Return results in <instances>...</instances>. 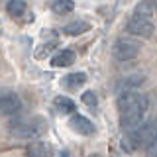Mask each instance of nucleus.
<instances>
[{"mask_svg":"<svg viewBox=\"0 0 157 157\" xmlns=\"http://www.w3.org/2000/svg\"><path fill=\"white\" fill-rule=\"evenodd\" d=\"M147 96L140 92H122L118 96V108H120V124L130 134L141 128V122L147 112Z\"/></svg>","mask_w":157,"mask_h":157,"instance_id":"1","label":"nucleus"},{"mask_svg":"<svg viewBox=\"0 0 157 157\" xmlns=\"http://www.w3.org/2000/svg\"><path fill=\"white\" fill-rule=\"evenodd\" d=\"M10 130L16 137H29V140H37L39 136L45 132V120L43 118H20V120L10 124Z\"/></svg>","mask_w":157,"mask_h":157,"instance_id":"2","label":"nucleus"},{"mask_svg":"<svg viewBox=\"0 0 157 157\" xmlns=\"http://www.w3.org/2000/svg\"><path fill=\"white\" fill-rule=\"evenodd\" d=\"M140 41H136V39L132 37H120L118 41L114 43V57L118 61H134V59L140 55Z\"/></svg>","mask_w":157,"mask_h":157,"instance_id":"3","label":"nucleus"},{"mask_svg":"<svg viewBox=\"0 0 157 157\" xmlns=\"http://www.w3.org/2000/svg\"><path fill=\"white\" fill-rule=\"evenodd\" d=\"M126 32L130 33V36H136V37H141V39H149V37H153L155 26H153L151 20L132 16L128 20V24H126Z\"/></svg>","mask_w":157,"mask_h":157,"instance_id":"4","label":"nucleus"},{"mask_svg":"<svg viewBox=\"0 0 157 157\" xmlns=\"http://www.w3.org/2000/svg\"><path fill=\"white\" fill-rule=\"evenodd\" d=\"M22 110V100L14 90H0V116H14Z\"/></svg>","mask_w":157,"mask_h":157,"instance_id":"5","label":"nucleus"},{"mask_svg":"<svg viewBox=\"0 0 157 157\" xmlns=\"http://www.w3.org/2000/svg\"><path fill=\"white\" fill-rule=\"evenodd\" d=\"M141 145L145 147V157H157V128L153 124L140 128Z\"/></svg>","mask_w":157,"mask_h":157,"instance_id":"6","label":"nucleus"},{"mask_svg":"<svg viewBox=\"0 0 157 157\" xmlns=\"http://www.w3.org/2000/svg\"><path fill=\"white\" fill-rule=\"evenodd\" d=\"M69 126H71V130H75L77 134H82V136L94 134V124L82 114H75L71 120H69Z\"/></svg>","mask_w":157,"mask_h":157,"instance_id":"7","label":"nucleus"},{"mask_svg":"<svg viewBox=\"0 0 157 157\" xmlns=\"http://www.w3.org/2000/svg\"><path fill=\"white\" fill-rule=\"evenodd\" d=\"M75 51L73 49H61L59 53H55V55L51 57V67H69L75 63Z\"/></svg>","mask_w":157,"mask_h":157,"instance_id":"8","label":"nucleus"},{"mask_svg":"<svg viewBox=\"0 0 157 157\" xmlns=\"http://www.w3.org/2000/svg\"><path fill=\"white\" fill-rule=\"evenodd\" d=\"M145 82V77L144 75H130L126 78H122V82L118 85V88H120L122 92H134L137 86H141Z\"/></svg>","mask_w":157,"mask_h":157,"instance_id":"9","label":"nucleus"},{"mask_svg":"<svg viewBox=\"0 0 157 157\" xmlns=\"http://www.w3.org/2000/svg\"><path fill=\"white\" fill-rule=\"evenodd\" d=\"M88 29H90V24H88V22L77 20V22L67 24V26L63 28V33H65V36H81V33L88 32Z\"/></svg>","mask_w":157,"mask_h":157,"instance_id":"10","label":"nucleus"},{"mask_svg":"<svg viewBox=\"0 0 157 157\" xmlns=\"http://www.w3.org/2000/svg\"><path fill=\"white\" fill-rule=\"evenodd\" d=\"M28 155H29V157H51V151L47 149L45 144L33 140L32 144L28 145Z\"/></svg>","mask_w":157,"mask_h":157,"instance_id":"11","label":"nucleus"},{"mask_svg":"<svg viewBox=\"0 0 157 157\" xmlns=\"http://www.w3.org/2000/svg\"><path fill=\"white\" fill-rule=\"evenodd\" d=\"M55 108L61 112V114H73V112L77 110L75 102H73L69 96H57L55 98Z\"/></svg>","mask_w":157,"mask_h":157,"instance_id":"12","label":"nucleus"},{"mask_svg":"<svg viewBox=\"0 0 157 157\" xmlns=\"http://www.w3.org/2000/svg\"><path fill=\"white\" fill-rule=\"evenodd\" d=\"M153 12H155V8L151 6V2H149V0H141V2L136 6V10H134V16H137V18H144V20H151Z\"/></svg>","mask_w":157,"mask_h":157,"instance_id":"13","label":"nucleus"},{"mask_svg":"<svg viewBox=\"0 0 157 157\" xmlns=\"http://www.w3.org/2000/svg\"><path fill=\"white\" fill-rule=\"evenodd\" d=\"M6 10H8V14H10V16L20 18V16H22V14L28 10V4H26V0H8Z\"/></svg>","mask_w":157,"mask_h":157,"instance_id":"14","label":"nucleus"},{"mask_svg":"<svg viewBox=\"0 0 157 157\" xmlns=\"http://www.w3.org/2000/svg\"><path fill=\"white\" fill-rule=\"evenodd\" d=\"M73 8H75V2H73V0H53V4H51V10L55 14L73 12Z\"/></svg>","mask_w":157,"mask_h":157,"instance_id":"15","label":"nucleus"},{"mask_svg":"<svg viewBox=\"0 0 157 157\" xmlns=\"http://www.w3.org/2000/svg\"><path fill=\"white\" fill-rule=\"evenodd\" d=\"M86 82V75L85 73H71V75L67 77V81H65V86L67 88H78V86H82Z\"/></svg>","mask_w":157,"mask_h":157,"instance_id":"16","label":"nucleus"},{"mask_svg":"<svg viewBox=\"0 0 157 157\" xmlns=\"http://www.w3.org/2000/svg\"><path fill=\"white\" fill-rule=\"evenodd\" d=\"M81 100H82V104H86L88 108H96V104H98V98L92 90H85L81 94Z\"/></svg>","mask_w":157,"mask_h":157,"instance_id":"17","label":"nucleus"},{"mask_svg":"<svg viewBox=\"0 0 157 157\" xmlns=\"http://www.w3.org/2000/svg\"><path fill=\"white\" fill-rule=\"evenodd\" d=\"M149 2H151V6H153V8L157 10V0H149Z\"/></svg>","mask_w":157,"mask_h":157,"instance_id":"18","label":"nucleus"},{"mask_svg":"<svg viewBox=\"0 0 157 157\" xmlns=\"http://www.w3.org/2000/svg\"><path fill=\"white\" fill-rule=\"evenodd\" d=\"M61 157H69V155H67V153H65V151H63V153H61Z\"/></svg>","mask_w":157,"mask_h":157,"instance_id":"19","label":"nucleus"}]
</instances>
